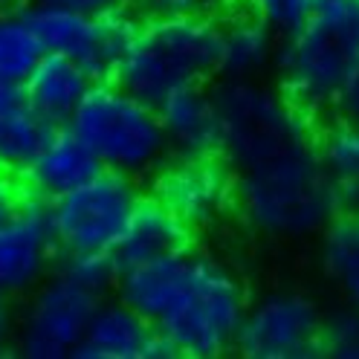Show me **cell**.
I'll return each instance as SVG.
<instances>
[{"mask_svg":"<svg viewBox=\"0 0 359 359\" xmlns=\"http://www.w3.org/2000/svg\"><path fill=\"white\" fill-rule=\"evenodd\" d=\"M116 281L119 299L142 313L174 356L217 359L235 348L250 304L238 273L220 258L183 250Z\"/></svg>","mask_w":359,"mask_h":359,"instance_id":"6da1fadb","label":"cell"},{"mask_svg":"<svg viewBox=\"0 0 359 359\" xmlns=\"http://www.w3.org/2000/svg\"><path fill=\"white\" fill-rule=\"evenodd\" d=\"M235 209L258 235L296 241L322 232L339 215L336 180L316 142L290 148L235 174Z\"/></svg>","mask_w":359,"mask_h":359,"instance_id":"7a4b0ae2","label":"cell"},{"mask_svg":"<svg viewBox=\"0 0 359 359\" xmlns=\"http://www.w3.org/2000/svg\"><path fill=\"white\" fill-rule=\"evenodd\" d=\"M220 73V24L212 15L156 12L137 29L125 53L116 84L148 104H160L174 90L206 84Z\"/></svg>","mask_w":359,"mask_h":359,"instance_id":"3957f363","label":"cell"},{"mask_svg":"<svg viewBox=\"0 0 359 359\" xmlns=\"http://www.w3.org/2000/svg\"><path fill=\"white\" fill-rule=\"evenodd\" d=\"M359 64V0H313L307 24L278 43L281 90L307 116L336 107Z\"/></svg>","mask_w":359,"mask_h":359,"instance_id":"277c9868","label":"cell"},{"mask_svg":"<svg viewBox=\"0 0 359 359\" xmlns=\"http://www.w3.org/2000/svg\"><path fill=\"white\" fill-rule=\"evenodd\" d=\"M114 276L119 273L110 258H64L58 273L47 276L32 290L15 333L18 351L27 359L76 356Z\"/></svg>","mask_w":359,"mask_h":359,"instance_id":"5b68a950","label":"cell"},{"mask_svg":"<svg viewBox=\"0 0 359 359\" xmlns=\"http://www.w3.org/2000/svg\"><path fill=\"white\" fill-rule=\"evenodd\" d=\"M220 145L217 154L235 174L313 140L310 116L287 93L258 79H223L217 87Z\"/></svg>","mask_w":359,"mask_h":359,"instance_id":"8992f818","label":"cell"},{"mask_svg":"<svg viewBox=\"0 0 359 359\" xmlns=\"http://www.w3.org/2000/svg\"><path fill=\"white\" fill-rule=\"evenodd\" d=\"M70 130L104 171L142 177L165 163L168 137L156 107L119 84H93L70 119Z\"/></svg>","mask_w":359,"mask_h":359,"instance_id":"52a82bcc","label":"cell"},{"mask_svg":"<svg viewBox=\"0 0 359 359\" xmlns=\"http://www.w3.org/2000/svg\"><path fill=\"white\" fill-rule=\"evenodd\" d=\"M140 200L133 177L102 168L84 186L50 200L55 250L64 258H110Z\"/></svg>","mask_w":359,"mask_h":359,"instance_id":"ba28073f","label":"cell"},{"mask_svg":"<svg viewBox=\"0 0 359 359\" xmlns=\"http://www.w3.org/2000/svg\"><path fill=\"white\" fill-rule=\"evenodd\" d=\"M24 12L35 27L43 50L73 58L93 79L116 76L125 53L133 43V35L140 29L122 6L102 15H87L76 9L32 4Z\"/></svg>","mask_w":359,"mask_h":359,"instance_id":"9c48e42d","label":"cell"},{"mask_svg":"<svg viewBox=\"0 0 359 359\" xmlns=\"http://www.w3.org/2000/svg\"><path fill=\"white\" fill-rule=\"evenodd\" d=\"M325 316L304 293L276 290L246 307L235 351L246 359H310L322 353Z\"/></svg>","mask_w":359,"mask_h":359,"instance_id":"30bf717a","label":"cell"},{"mask_svg":"<svg viewBox=\"0 0 359 359\" xmlns=\"http://www.w3.org/2000/svg\"><path fill=\"white\" fill-rule=\"evenodd\" d=\"M154 200L191 232L212 229L235 209V174L223 160H215V154H177L154 177Z\"/></svg>","mask_w":359,"mask_h":359,"instance_id":"8fae6325","label":"cell"},{"mask_svg":"<svg viewBox=\"0 0 359 359\" xmlns=\"http://www.w3.org/2000/svg\"><path fill=\"white\" fill-rule=\"evenodd\" d=\"M55 241L47 209H20L0 223V293L24 296L50 276Z\"/></svg>","mask_w":359,"mask_h":359,"instance_id":"7c38bea8","label":"cell"},{"mask_svg":"<svg viewBox=\"0 0 359 359\" xmlns=\"http://www.w3.org/2000/svg\"><path fill=\"white\" fill-rule=\"evenodd\" d=\"M79 359H171V348L160 339L154 325L125 299L102 302L90 319Z\"/></svg>","mask_w":359,"mask_h":359,"instance_id":"4fadbf2b","label":"cell"},{"mask_svg":"<svg viewBox=\"0 0 359 359\" xmlns=\"http://www.w3.org/2000/svg\"><path fill=\"white\" fill-rule=\"evenodd\" d=\"M189 238L191 229L183 220H177L160 200L154 197L140 200L116 250L110 252V261H114L116 273H128V269H137L189 250Z\"/></svg>","mask_w":359,"mask_h":359,"instance_id":"5bb4252c","label":"cell"},{"mask_svg":"<svg viewBox=\"0 0 359 359\" xmlns=\"http://www.w3.org/2000/svg\"><path fill=\"white\" fill-rule=\"evenodd\" d=\"M163 130L174 154L183 156H209L220 145V116L217 99L206 84H191L174 90L168 99L156 104Z\"/></svg>","mask_w":359,"mask_h":359,"instance_id":"9a60e30c","label":"cell"},{"mask_svg":"<svg viewBox=\"0 0 359 359\" xmlns=\"http://www.w3.org/2000/svg\"><path fill=\"white\" fill-rule=\"evenodd\" d=\"M24 90L32 107L43 116V122L58 128L70 125L73 114L93 90V76L73 58L47 53L24 81Z\"/></svg>","mask_w":359,"mask_h":359,"instance_id":"2e32d148","label":"cell"},{"mask_svg":"<svg viewBox=\"0 0 359 359\" xmlns=\"http://www.w3.org/2000/svg\"><path fill=\"white\" fill-rule=\"evenodd\" d=\"M99 171H102V165L93 156V151H90L70 128L53 130L27 168L35 194L47 197V200H55L67 191L84 186L87 180H93Z\"/></svg>","mask_w":359,"mask_h":359,"instance_id":"e0dca14e","label":"cell"},{"mask_svg":"<svg viewBox=\"0 0 359 359\" xmlns=\"http://www.w3.org/2000/svg\"><path fill=\"white\" fill-rule=\"evenodd\" d=\"M50 133L53 125L32 107L24 84L0 81V165L27 171Z\"/></svg>","mask_w":359,"mask_h":359,"instance_id":"ac0fdd59","label":"cell"},{"mask_svg":"<svg viewBox=\"0 0 359 359\" xmlns=\"http://www.w3.org/2000/svg\"><path fill=\"white\" fill-rule=\"evenodd\" d=\"M278 58V38L255 15H235L220 24V73L223 79H261Z\"/></svg>","mask_w":359,"mask_h":359,"instance_id":"d6986e66","label":"cell"},{"mask_svg":"<svg viewBox=\"0 0 359 359\" xmlns=\"http://www.w3.org/2000/svg\"><path fill=\"white\" fill-rule=\"evenodd\" d=\"M322 266L345 304L359 307V217L336 215L322 229Z\"/></svg>","mask_w":359,"mask_h":359,"instance_id":"ffe728a7","label":"cell"},{"mask_svg":"<svg viewBox=\"0 0 359 359\" xmlns=\"http://www.w3.org/2000/svg\"><path fill=\"white\" fill-rule=\"evenodd\" d=\"M43 55L47 50L27 12L0 9V81L24 84Z\"/></svg>","mask_w":359,"mask_h":359,"instance_id":"44dd1931","label":"cell"},{"mask_svg":"<svg viewBox=\"0 0 359 359\" xmlns=\"http://www.w3.org/2000/svg\"><path fill=\"white\" fill-rule=\"evenodd\" d=\"M316 145L336 186H359V125L336 119Z\"/></svg>","mask_w":359,"mask_h":359,"instance_id":"7402d4cb","label":"cell"},{"mask_svg":"<svg viewBox=\"0 0 359 359\" xmlns=\"http://www.w3.org/2000/svg\"><path fill=\"white\" fill-rule=\"evenodd\" d=\"M246 12L255 15L278 41L296 35L313 15V0H243Z\"/></svg>","mask_w":359,"mask_h":359,"instance_id":"603a6c76","label":"cell"},{"mask_svg":"<svg viewBox=\"0 0 359 359\" xmlns=\"http://www.w3.org/2000/svg\"><path fill=\"white\" fill-rule=\"evenodd\" d=\"M322 353L336 359H359V307H342L325 316Z\"/></svg>","mask_w":359,"mask_h":359,"instance_id":"cb8c5ba5","label":"cell"},{"mask_svg":"<svg viewBox=\"0 0 359 359\" xmlns=\"http://www.w3.org/2000/svg\"><path fill=\"white\" fill-rule=\"evenodd\" d=\"M238 0H148L154 12H194V15H220L229 12Z\"/></svg>","mask_w":359,"mask_h":359,"instance_id":"d4e9b609","label":"cell"},{"mask_svg":"<svg viewBox=\"0 0 359 359\" xmlns=\"http://www.w3.org/2000/svg\"><path fill=\"white\" fill-rule=\"evenodd\" d=\"M20 209H24V194L18 189L15 171L0 165V223L9 220L12 215H18Z\"/></svg>","mask_w":359,"mask_h":359,"instance_id":"484cf974","label":"cell"},{"mask_svg":"<svg viewBox=\"0 0 359 359\" xmlns=\"http://www.w3.org/2000/svg\"><path fill=\"white\" fill-rule=\"evenodd\" d=\"M333 114H336V119H342V122L359 125V64H356V70L351 73L348 84L342 87L339 99H336Z\"/></svg>","mask_w":359,"mask_h":359,"instance_id":"4316f807","label":"cell"},{"mask_svg":"<svg viewBox=\"0 0 359 359\" xmlns=\"http://www.w3.org/2000/svg\"><path fill=\"white\" fill-rule=\"evenodd\" d=\"M35 4L76 9V12H87V15H102V12H110V9H119L122 0H35Z\"/></svg>","mask_w":359,"mask_h":359,"instance_id":"83f0119b","label":"cell"},{"mask_svg":"<svg viewBox=\"0 0 359 359\" xmlns=\"http://www.w3.org/2000/svg\"><path fill=\"white\" fill-rule=\"evenodd\" d=\"M339 194V215L359 217V186H336Z\"/></svg>","mask_w":359,"mask_h":359,"instance_id":"f1b7e54d","label":"cell"},{"mask_svg":"<svg viewBox=\"0 0 359 359\" xmlns=\"http://www.w3.org/2000/svg\"><path fill=\"white\" fill-rule=\"evenodd\" d=\"M6 299H9V296L0 293V351L6 348V342H9V333H12V316H9Z\"/></svg>","mask_w":359,"mask_h":359,"instance_id":"f546056e","label":"cell"},{"mask_svg":"<svg viewBox=\"0 0 359 359\" xmlns=\"http://www.w3.org/2000/svg\"><path fill=\"white\" fill-rule=\"evenodd\" d=\"M12 4H15V0H0V9H9Z\"/></svg>","mask_w":359,"mask_h":359,"instance_id":"4dcf8cb0","label":"cell"}]
</instances>
